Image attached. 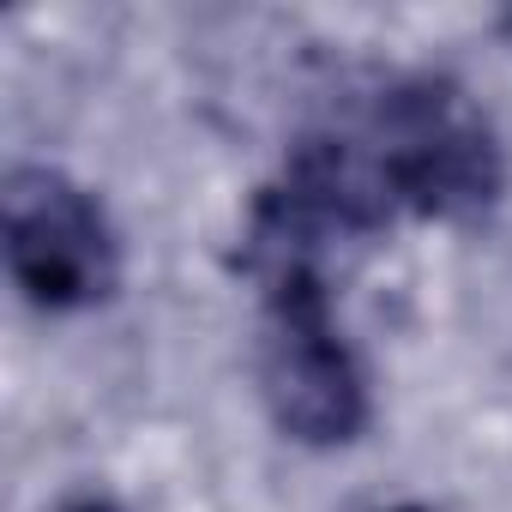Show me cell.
Here are the masks:
<instances>
[{
  "instance_id": "cell-1",
  "label": "cell",
  "mask_w": 512,
  "mask_h": 512,
  "mask_svg": "<svg viewBox=\"0 0 512 512\" xmlns=\"http://www.w3.org/2000/svg\"><path fill=\"white\" fill-rule=\"evenodd\" d=\"M386 211L464 217L500 193V151L482 109L446 79H404L368 115V133L350 139Z\"/></svg>"
},
{
  "instance_id": "cell-4",
  "label": "cell",
  "mask_w": 512,
  "mask_h": 512,
  "mask_svg": "<svg viewBox=\"0 0 512 512\" xmlns=\"http://www.w3.org/2000/svg\"><path fill=\"white\" fill-rule=\"evenodd\" d=\"M67 512H127V506H115V500H79V506H67Z\"/></svg>"
},
{
  "instance_id": "cell-3",
  "label": "cell",
  "mask_w": 512,
  "mask_h": 512,
  "mask_svg": "<svg viewBox=\"0 0 512 512\" xmlns=\"http://www.w3.org/2000/svg\"><path fill=\"white\" fill-rule=\"evenodd\" d=\"M0 205H7L13 284L37 308L67 314V308H91V302H103L115 290L109 217L61 169H13Z\"/></svg>"
},
{
  "instance_id": "cell-2",
  "label": "cell",
  "mask_w": 512,
  "mask_h": 512,
  "mask_svg": "<svg viewBox=\"0 0 512 512\" xmlns=\"http://www.w3.org/2000/svg\"><path fill=\"white\" fill-rule=\"evenodd\" d=\"M266 284V344H260V380L266 404L284 434L308 446H338L362 428L368 392L356 374L350 344L338 338L326 272L320 266H278L260 272Z\"/></svg>"
},
{
  "instance_id": "cell-5",
  "label": "cell",
  "mask_w": 512,
  "mask_h": 512,
  "mask_svg": "<svg viewBox=\"0 0 512 512\" xmlns=\"http://www.w3.org/2000/svg\"><path fill=\"white\" fill-rule=\"evenodd\" d=\"M386 512H422V506H386Z\"/></svg>"
}]
</instances>
